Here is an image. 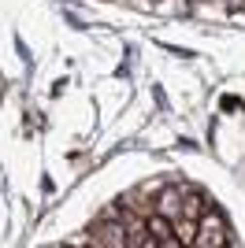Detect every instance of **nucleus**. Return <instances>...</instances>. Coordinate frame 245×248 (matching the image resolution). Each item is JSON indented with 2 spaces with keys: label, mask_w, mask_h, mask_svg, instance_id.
I'll list each match as a JSON object with an SVG mask.
<instances>
[{
  "label": "nucleus",
  "mask_w": 245,
  "mask_h": 248,
  "mask_svg": "<svg viewBox=\"0 0 245 248\" xmlns=\"http://www.w3.org/2000/svg\"><path fill=\"white\" fill-rule=\"evenodd\" d=\"M197 248H223L227 245V222L219 211H204V218L197 222Z\"/></svg>",
  "instance_id": "f03ea898"
},
{
  "label": "nucleus",
  "mask_w": 245,
  "mask_h": 248,
  "mask_svg": "<svg viewBox=\"0 0 245 248\" xmlns=\"http://www.w3.org/2000/svg\"><path fill=\"white\" fill-rule=\"evenodd\" d=\"M227 8H245V0H227Z\"/></svg>",
  "instance_id": "6e6552de"
},
{
  "label": "nucleus",
  "mask_w": 245,
  "mask_h": 248,
  "mask_svg": "<svg viewBox=\"0 0 245 248\" xmlns=\"http://www.w3.org/2000/svg\"><path fill=\"white\" fill-rule=\"evenodd\" d=\"M145 226H149V233H153V237L160 241V245H163V241H171V237H175V230H171V218H163V215H149V218H145Z\"/></svg>",
  "instance_id": "423d86ee"
},
{
  "label": "nucleus",
  "mask_w": 245,
  "mask_h": 248,
  "mask_svg": "<svg viewBox=\"0 0 245 248\" xmlns=\"http://www.w3.org/2000/svg\"><path fill=\"white\" fill-rule=\"evenodd\" d=\"M89 248H126V230L119 218H101L89 226Z\"/></svg>",
  "instance_id": "f257e3e1"
},
{
  "label": "nucleus",
  "mask_w": 245,
  "mask_h": 248,
  "mask_svg": "<svg viewBox=\"0 0 245 248\" xmlns=\"http://www.w3.org/2000/svg\"><path fill=\"white\" fill-rule=\"evenodd\" d=\"M190 248H197V245H190Z\"/></svg>",
  "instance_id": "1a4fd4ad"
},
{
  "label": "nucleus",
  "mask_w": 245,
  "mask_h": 248,
  "mask_svg": "<svg viewBox=\"0 0 245 248\" xmlns=\"http://www.w3.org/2000/svg\"><path fill=\"white\" fill-rule=\"evenodd\" d=\"M160 248H186V245H182V241H175V237H171V241H163Z\"/></svg>",
  "instance_id": "0eeeda50"
},
{
  "label": "nucleus",
  "mask_w": 245,
  "mask_h": 248,
  "mask_svg": "<svg viewBox=\"0 0 245 248\" xmlns=\"http://www.w3.org/2000/svg\"><path fill=\"white\" fill-rule=\"evenodd\" d=\"M171 230H175V241H182L186 248L197 241V222L193 218H171Z\"/></svg>",
  "instance_id": "39448f33"
},
{
  "label": "nucleus",
  "mask_w": 245,
  "mask_h": 248,
  "mask_svg": "<svg viewBox=\"0 0 245 248\" xmlns=\"http://www.w3.org/2000/svg\"><path fill=\"white\" fill-rule=\"evenodd\" d=\"M182 218H193V222L204 218V197L193 193L190 186H186V193H182Z\"/></svg>",
  "instance_id": "20e7f679"
},
{
  "label": "nucleus",
  "mask_w": 245,
  "mask_h": 248,
  "mask_svg": "<svg viewBox=\"0 0 245 248\" xmlns=\"http://www.w3.org/2000/svg\"><path fill=\"white\" fill-rule=\"evenodd\" d=\"M182 193H186V186L160 189V193H156V207H153V215H163V218H182Z\"/></svg>",
  "instance_id": "7ed1b4c3"
}]
</instances>
